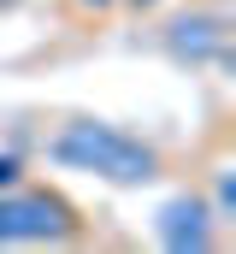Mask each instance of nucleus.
Returning a JSON list of instances; mask_svg holds the SVG:
<instances>
[{
  "mask_svg": "<svg viewBox=\"0 0 236 254\" xmlns=\"http://www.w3.org/2000/svg\"><path fill=\"white\" fill-rule=\"evenodd\" d=\"M42 154L65 166V172H89L113 190H142L166 172V154L160 142L136 136V130L113 125V119H65L42 136Z\"/></svg>",
  "mask_w": 236,
  "mask_h": 254,
  "instance_id": "nucleus-1",
  "label": "nucleus"
},
{
  "mask_svg": "<svg viewBox=\"0 0 236 254\" xmlns=\"http://www.w3.org/2000/svg\"><path fill=\"white\" fill-rule=\"evenodd\" d=\"M6 195V225H12V249H65L83 237V207L54 184H12Z\"/></svg>",
  "mask_w": 236,
  "mask_h": 254,
  "instance_id": "nucleus-2",
  "label": "nucleus"
},
{
  "mask_svg": "<svg viewBox=\"0 0 236 254\" xmlns=\"http://www.w3.org/2000/svg\"><path fill=\"white\" fill-rule=\"evenodd\" d=\"M219 213H213V201L201 190H177L160 213H154V237H160V249L172 254H213L219 249Z\"/></svg>",
  "mask_w": 236,
  "mask_h": 254,
  "instance_id": "nucleus-3",
  "label": "nucleus"
},
{
  "mask_svg": "<svg viewBox=\"0 0 236 254\" xmlns=\"http://www.w3.org/2000/svg\"><path fill=\"white\" fill-rule=\"evenodd\" d=\"M160 42L177 65H225L231 60V18L225 12H177L160 30Z\"/></svg>",
  "mask_w": 236,
  "mask_h": 254,
  "instance_id": "nucleus-4",
  "label": "nucleus"
},
{
  "mask_svg": "<svg viewBox=\"0 0 236 254\" xmlns=\"http://www.w3.org/2000/svg\"><path fill=\"white\" fill-rule=\"evenodd\" d=\"M24 154H0V190H12V184H24Z\"/></svg>",
  "mask_w": 236,
  "mask_h": 254,
  "instance_id": "nucleus-5",
  "label": "nucleus"
},
{
  "mask_svg": "<svg viewBox=\"0 0 236 254\" xmlns=\"http://www.w3.org/2000/svg\"><path fill=\"white\" fill-rule=\"evenodd\" d=\"M77 6H83V12H89V18H107V12H113L118 0H77Z\"/></svg>",
  "mask_w": 236,
  "mask_h": 254,
  "instance_id": "nucleus-6",
  "label": "nucleus"
},
{
  "mask_svg": "<svg viewBox=\"0 0 236 254\" xmlns=\"http://www.w3.org/2000/svg\"><path fill=\"white\" fill-rule=\"evenodd\" d=\"M0 249H12V225H6V195H0Z\"/></svg>",
  "mask_w": 236,
  "mask_h": 254,
  "instance_id": "nucleus-7",
  "label": "nucleus"
},
{
  "mask_svg": "<svg viewBox=\"0 0 236 254\" xmlns=\"http://www.w3.org/2000/svg\"><path fill=\"white\" fill-rule=\"evenodd\" d=\"M18 6H24V0H0V12H18Z\"/></svg>",
  "mask_w": 236,
  "mask_h": 254,
  "instance_id": "nucleus-8",
  "label": "nucleus"
},
{
  "mask_svg": "<svg viewBox=\"0 0 236 254\" xmlns=\"http://www.w3.org/2000/svg\"><path fill=\"white\" fill-rule=\"evenodd\" d=\"M130 6H142V12H148V6H160V0H130Z\"/></svg>",
  "mask_w": 236,
  "mask_h": 254,
  "instance_id": "nucleus-9",
  "label": "nucleus"
}]
</instances>
